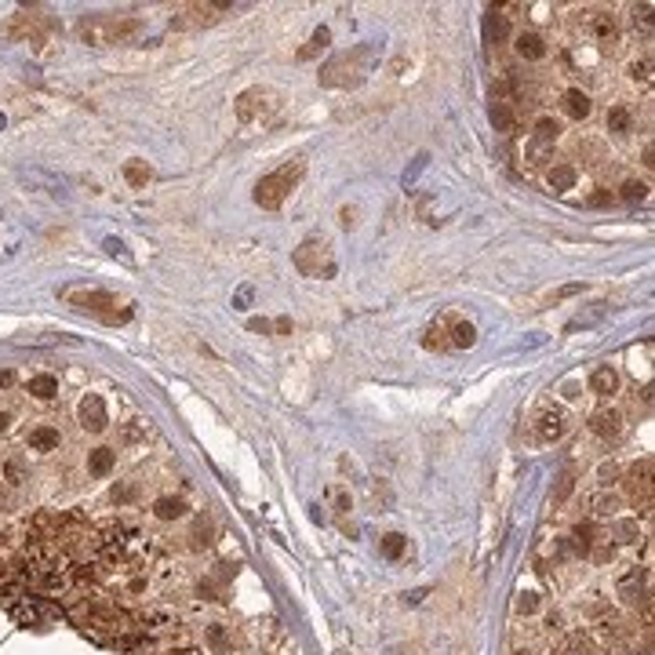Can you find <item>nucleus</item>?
<instances>
[{"mask_svg":"<svg viewBox=\"0 0 655 655\" xmlns=\"http://www.w3.org/2000/svg\"><path fill=\"white\" fill-rule=\"evenodd\" d=\"M586 204H590V208H605V204H612V189H601V194H594Z\"/></svg>","mask_w":655,"mask_h":655,"instance_id":"42","label":"nucleus"},{"mask_svg":"<svg viewBox=\"0 0 655 655\" xmlns=\"http://www.w3.org/2000/svg\"><path fill=\"white\" fill-rule=\"evenodd\" d=\"M273 331H277V335H291V317H277V320H273Z\"/></svg>","mask_w":655,"mask_h":655,"instance_id":"44","label":"nucleus"},{"mask_svg":"<svg viewBox=\"0 0 655 655\" xmlns=\"http://www.w3.org/2000/svg\"><path fill=\"white\" fill-rule=\"evenodd\" d=\"M8 422H11V419H8L4 412H0V433H4V430H8Z\"/></svg>","mask_w":655,"mask_h":655,"instance_id":"49","label":"nucleus"},{"mask_svg":"<svg viewBox=\"0 0 655 655\" xmlns=\"http://www.w3.org/2000/svg\"><path fill=\"white\" fill-rule=\"evenodd\" d=\"M517 612L521 615H535L539 612V594H532V590H528V594H521L517 597Z\"/></svg>","mask_w":655,"mask_h":655,"instance_id":"34","label":"nucleus"},{"mask_svg":"<svg viewBox=\"0 0 655 655\" xmlns=\"http://www.w3.org/2000/svg\"><path fill=\"white\" fill-rule=\"evenodd\" d=\"M331 44V30L328 25H320V30H313V37H310V44H306L302 51H299V62H306V59H313L317 51H324Z\"/></svg>","mask_w":655,"mask_h":655,"instance_id":"23","label":"nucleus"},{"mask_svg":"<svg viewBox=\"0 0 655 655\" xmlns=\"http://www.w3.org/2000/svg\"><path fill=\"white\" fill-rule=\"evenodd\" d=\"M331 495H335V510L339 513H350V492H346V488H331Z\"/></svg>","mask_w":655,"mask_h":655,"instance_id":"38","label":"nucleus"},{"mask_svg":"<svg viewBox=\"0 0 655 655\" xmlns=\"http://www.w3.org/2000/svg\"><path fill=\"white\" fill-rule=\"evenodd\" d=\"M153 513H157L160 521H178V517H186V499H178V495H160L157 503H153Z\"/></svg>","mask_w":655,"mask_h":655,"instance_id":"16","label":"nucleus"},{"mask_svg":"<svg viewBox=\"0 0 655 655\" xmlns=\"http://www.w3.org/2000/svg\"><path fill=\"white\" fill-rule=\"evenodd\" d=\"M575 168L572 164H554V168L546 171V183H550V189H554V194H568V189L575 186Z\"/></svg>","mask_w":655,"mask_h":655,"instance_id":"15","label":"nucleus"},{"mask_svg":"<svg viewBox=\"0 0 655 655\" xmlns=\"http://www.w3.org/2000/svg\"><path fill=\"white\" fill-rule=\"evenodd\" d=\"M492 127H495V132H503V135L517 132V113H513V106H510L506 98H495V102H492Z\"/></svg>","mask_w":655,"mask_h":655,"instance_id":"13","label":"nucleus"},{"mask_svg":"<svg viewBox=\"0 0 655 655\" xmlns=\"http://www.w3.org/2000/svg\"><path fill=\"white\" fill-rule=\"evenodd\" d=\"M208 535H211V524H208V521H197V528H194V546H197V550H200V546H208V543H211Z\"/></svg>","mask_w":655,"mask_h":655,"instance_id":"36","label":"nucleus"},{"mask_svg":"<svg viewBox=\"0 0 655 655\" xmlns=\"http://www.w3.org/2000/svg\"><path fill=\"white\" fill-rule=\"evenodd\" d=\"M135 499V484H121V488H113V503H132Z\"/></svg>","mask_w":655,"mask_h":655,"instance_id":"39","label":"nucleus"},{"mask_svg":"<svg viewBox=\"0 0 655 655\" xmlns=\"http://www.w3.org/2000/svg\"><path fill=\"white\" fill-rule=\"evenodd\" d=\"M513 48H517V55L521 59H528V62H539V59H546V41L539 33H517V41H513Z\"/></svg>","mask_w":655,"mask_h":655,"instance_id":"12","label":"nucleus"},{"mask_svg":"<svg viewBox=\"0 0 655 655\" xmlns=\"http://www.w3.org/2000/svg\"><path fill=\"white\" fill-rule=\"evenodd\" d=\"M422 597H426V590H415V594H404V601H408V605H419Z\"/></svg>","mask_w":655,"mask_h":655,"instance_id":"48","label":"nucleus"},{"mask_svg":"<svg viewBox=\"0 0 655 655\" xmlns=\"http://www.w3.org/2000/svg\"><path fill=\"white\" fill-rule=\"evenodd\" d=\"M124 178H127L132 186H146L149 178H153V171H149L146 160H127V164H124Z\"/></svg>","mask_w":655,"mask_h":655,"instance_id":"25","label":"nucleus"},{"mask_svg":"<svg viewBox=\"0 0 655 655\" xmlns=\"http://www.w3.org/2000/svg\"><path fill=\"white\" fill-rule=\"evenodd\" d=\"M630 76H634V81H645V84H652V59H641V62H634V66H630Z\"/></svg>","mask_w":655,"mask_h":655,"instance_id":"35","label":"nucleus"},{"mask_svg":"<svg viewBox=\"0 0 655 655\" xmlns=\"http://www.w3.org/2000/svg\"><path fill=\"white\" fill-rule=\"evenodd\" d=\"M353 215H357L353 208H342V226H346V229H350V226L357 222V218H353Z\"/></svg>","mask_w":655,"mask_h":655,"instance_id":"47","label":"nucleus"},{"mask_svg":"<svg viewBox=\"0 0 655 655\" xmlns=\"http://www.w3.org/2000/svg\"><path fill=\"white\" fill-rule=\"evenodd\" d=\"M4 124H8V121H4V113H0V132H4Z\"/></svg>","mask_w":655,"mask_h":655,"instance_id":"50","label":"nucleus"},{"mask_svg":"<svg viewBox=\"0 0 655 655\" xmlns=\"http://www.w3.org/2000/svg\"><path fill=\"white\" fill-rule=\"evenodd\" d=\"M295 269L302 277H335V259H331V244L324 237H306L295 248Z\"/></svg>","mask_w":655,"mask_h":655,"instance_id":"3","label":"nucleus"},{"mask_svg":"<svg viewBox=\"0 0 655 655\" xmlns=\"http://www.w3.org/2000/svg\"><path fill=\"white\" fill-rule=\"evenodd\" d=\"M564 430H568V419H564V412H543V415L535 419V441H539V444L561 441Z\"/></svg>","mask_w":655,"mask_h":655,"instance_id":"7","label":"nucleus"},{"mask_svg":"<svg viewBox=\"0 0 655 655\" xmlns=\"http://www.w3.org/2000/svg\"><path fill=\"white\" fill-rule=\"evenodd\" d=\"M634 22H637V25H645V30H652V4L634 8Z\"/></svg>","mask_w":655,"mask_h":655,"instance_id":"40","label":"nucleus"},{"mask_svg":"<svg viewBox=\"0 0 655 655\" xmlns=\"http://www.w3.org/2000/svg\"><path fill=\"white\" fill-rule=\"evenodd\" d=\"M590 433L605 437V441L623 437V412L619 408H597V412L590 415Z\"/></svg>","mask_w":655,"mask_h":655,"instance_id":"6","label":"nucleus"},{"mask_svg":"<svg viewBox=\"0 0 655 655\" xmlns=\"http://www.w3.org/2000/svg\"><path fill=\"white\" fill-rule=\"evenodd\" d=\"M248 331H259V335H269V331H273V320H266V317H251V320H248Z\"/></svg>","mask_w":655,"mask_h":655,"instance_id":"37","label":"nucleus"},{"mask_svg":"<svg viewBox=\"0 0 655 655\" xmlns=\"http://www.w3.org/2000/svg\"><path fill=\"white\" fill-rule=\"evenodd\" d=\"M178 655H189V652H178Z\"/></svg>","mask_w":655,"mask_h":655,"instance_id":"52","label":"nucleus"},{"mask_svg":"<svg viewBox=\"0 0 655 655\" xmlns=\"http://www.w3.org/2000/svg\"><path fill=\"white\" fill-rule=\"evenodd\" d=\"M208 645H211V652H229V645H233V641H229V634H226V626H208Z\"/></svg>","mask_w":655,"mask_h":655,"instance_id":"29","label":"nucleus"},{"mask_svg":"<svg viewBox=\"0 0 655 655\" xmlns=\"http://www.w3.org/2000/svg\"><path fill=\"white\" fill-rule=\"evenodd\" d=\"M557 655H590V648H586V641H583L579 634H572V637L557 648Z\"/></svg>","mask_w":655,"mask_h":655,"instance_id":"33","label":"nucleus"},{"mask_svg":"<svg viewBox=\"0 0 655 655\" xmlns=\"http://www.w3.org/2000/svg\"><path fill=\"white\" fill-rule=\"evenodd\" d=\"M266 113V92L262 87H248L240 98H237V117L240 124H255Z\"/></svg>","mask_w":655,"mask_h":655,"instance_id":"8","label":"nucleus"},{"mask_svg":"<svg viewBox=\"0 0 655 655\" xmlns=\"http://www.w3.org/2000/svg\"><path fill=\"white\" fill-rule=\"evenodd\" d=\"M477 342V328L470 320H452V331H448V346H459V350H470Z\"/></svg>","mask_w":655,"mask_h":655,"instance_id":"17","label":"nucleus"},{"mask_svg":"<svg viewBox=\"0 0 655 655\" xmlns=\"http://www.w3.org/2000/svg\"><path fill=\"white\" fill-rule=\"evenodd\" d=\"M513 655H528V652H513Z\"/></svg>","mask_w":655,"mask_h":655,"instance_id":"51","label":"nucleus"},{"mask_svg":"<svg viewBox=\"0 0 655 655\" xmlns=\"http://www.w3.org/2000/svg\"><path fill=\"white\" fill-rule=\"evenodd\" d=\"M113 462H117V452H113V448H95V452L87 455V473H92V477H106V473L113 470Z\"/></svg>","mask_w":655,"mask_h":655,"instance_id":"18","label":"nucleus"},{"mask_svg":"<svg viewBox=\"0 0 655 655\" xmlns=\"http://www.w3.org/2000/svg\"><path fill=\"white\" fill-rule=\"evenodd\" d=\"M73 306L84 310V313H95L98 320H106V324H124V320H132V306H124L117 295H110V291H76Z\"/></svg>","mask_w":655,"mask_h":655,"instance_id":"4","label":"nucleus"},{"mask_svg":"<svg viewBox=\"0 0 655 655\" xmlns=\"http://www.w3.org/2000/svg\"><path fill=\"white\" fill-rule=\"evenodd\" d=\"M572 492H575V470H564L561 477H557V488H554V495H550V503H554V510L568 503V499H572Z\"/></svg>","mask_w":655,"mask_h":655,"instance_id":"22","label":"nucleus"},{"mask_svg":"<svg viewBox=\"0 0 655 655\" xmlns=\"http://www.w3.org/2000/svg\"><path fill=\"white\" fill-rule=\"evenodd\" d=\"M648 197V183H641V178H630V183H623V200L626 204H637Z\"/></svg>","mask_w":655,"mask_h":655,"instance_id":"31","label":"nucleus"},{"mask_svg":"<svg viewBox=\"0 0 655 655\" xmlns=\"http://www.w3.org/2000/svg\"><path fill=\"white\" fill-rule=\"evenodd\" d=\"M15 382V371H0V390H8Z\"/></svg>","mask_w":655,"mask_h":655,"instance_id":"46","label":"nucleus"},{"mask_svg":"<svg viewBox=\"0 0 655 655\" xmlns=\"http://www.w3.org/2000/svg\"><path fill=\"white\" fill-rule=\"evenodd\" d=\"M8 481H11V484L22 481V459H11V462H8Z\"/></svg>","mask_w":655,"mask_h":655,"instance_id":"43","label":"nucleus"},{"mask_svg":"<svg viewBox=\"0 0 655 655\" xmlns=\"http://www.w3.org/2000/svg\"><path fill=\"white\" fill-rule=\"evenodd\" d=\"M612 535H615V539H623V543H634V539L641 535V524L630 521V517H619V521L612 524Z\"/></svg>","mask_w":655,"mask_h":655,"instance_id":"27","label":"nucleus"},{"mask_svg":"<svg viewBox=\"0 0 655 655\" xmlns=\"http://www.w3.org/2000/svg\"><path fill=\"white\" fill-rule=\"evenodd\" d=\"M30 393L37 397V401H51V397H59V379L55 375H33L30 379Z\"/></svg>","mask_w":655,"mask_h":655,"instance_id":"19","label":"nucleus"},{"mask_svg":"<svg viewBox=\"0 0 655 655\" xmlns=\"http://www.w3.org/2000/svg\"><path fill=\"white\" fill-rule=\"evenodd\" d=\"M561 106H564V113H568L572 121H586L590 110H594V102H590V95L583 92V87H568V92L561 95Z\"/></svg>","mask_w":655,"mask_h":655,"instance_id":"9","label":"nucleus"},{"mask_svg":"<svg viewBox=\"0 0 655 655\" xmlns=\"http://www.w3.org/2000/svg\"><path fill=\"white\" fill-rule=\"evenodd\" d=\"M251 295H255V291H251L248 284H244V288L237 291V299H233V310H248V302H251Z\"/></svg>","mask_w":655,"mask_h":655,"instance_id":"41","label":"nucleus"},{"mask_svg":"<svg viewBox=\"0 0 655 655\" xmlns=\"http://www.w3.org/2000/svg\"><path fill=\"white\" fill-rule=\"evenodd\" d=\"M590 510H594L597 517H615V513H619V495L594 492V495H590Z\"/></svg>","mask_w":655,"mask_h":655,"instance_id":"21","label":"nucleus"},{"mask_svg":"<svg viewBox=\"0 0 655 655\" xmlns=\"http://www.w3.org/2000/svg\"><path fill=\"white\" fill-rule=\"evenodd\" d=\"M590 390H594L597 397H612L615 390H619V371H615L612 364L594 368V375H590Z\"/></svg>","mask_w":655,"mask_h":655,"instance_id":"10","label":"nucleus"},{"mask_svg":"<svg viewBox=\"0 0 655 655\" xmlns=\"http://www.w3.org/2000/svg\"><path fill=\"white\" fill-rule=\"evenodd\" d=\"M302 171H306V164L295 157V160H288L280 171L259 178V186H255V204H259V208H266V211L280 208V204H284V197L291 194V186L302 178Z\"/></svg>","mask_w":655,"mask_h":655,"instance_id":"2","label":"nucleus"},{"mask_svg":"<svg viewBox=\"0 0 655 655\" xmlns=\"http://www.w3.org/2000/svg\"><path fill=\"white\" fill-rule=\"evenodd\" d=\"M619 466H615V462H601V466H597V481H601V488H612L615 481H619Z\"/></svg>","mask_w":655,"mask_h":655,"instance_id":"32","label":"nucleus"},{"mask_svg":"<svg viewBox=\"0 0 655 655\" xmlns=\"http://www.w3.org/2000/svg\"><path fill=\"white\" fill-rule=\"evenodd\" d=\"M590 25H594V37H597V41H615V37H619V25H615L612 15H594V19H590Z\"/></svg>","mask_w":655,"mask_h":655,"instance_id":"26","label":"nucleus"},{"mask_svg":"<svg viewBox=\"0 0 655 655\" xmlns=\"http://www.w3.org/2000/svg\"><path fill=\"white\" fill-rule=\"evenodd\" d=\"M76 415H81V426H84L87 433H102V430L110 426L106 401H102L98 393H87L84 401H81V408H76Z\"/></svg>","mask_w":655,"mask_h":655,"instance_id":"5","label":"nucleus"},{"mask_svg":"<svg viewBox=\"0 0 655 655\" xmlns=\"http://www.w3.org/2000/svg\"><path fill=\"white\" fill-rule=\"evenodd\" d=\"M630 124H634V117H630V110H626V106H612L608 110V132L612 135H626V132H630Z\"/></svg>","mask_w":655,"mask_h":655,"instance_id":"24","label":"nucleus"},{"mask_svg":"<svg viewBox=\"0 0 655 655\" xmlns=\"http://www.w3.org/2000/svg\"><path fill=\"white\" fill-rule=\"evenodd\" d=\"M484 37H488V44H503L506 37H510V22L503 15V8H488V15H484Z\"/></svg>","mask_w":655,"mask_h":655,"instance_id":"11","label":"nucleus"},{"mask_svg":"<svg viewBox=\"0 0 655 655\" xmlns=\"http://www.w3.org/2000/svg\"><path fill=\"white\" fill-rule=\"evenodd\" d=\"M557 135H561V121L539 117V121H535V138H532V143H535V146H550V143H557Z\"/></svg>","mask_w":655,"mask_h":655,"instance_id":"20","label":"nucleus"},{"mask_svg":"<svg viewBox=\"0 0 655 655\" xmlns=\"http://www.w3.org/2000/svg\"><path fill=\"white\" fill-rule=\"evenodd\" d=\"M59 430L55 426H37V430H30V437H25V444L33 448V452H55L59 448Z\"/></svg>","mask_w":655,"mask_h":655,"instance_id":"14","label":"nucleus"},{"mask_svg":"<svg viewBox=\"0 0 655 655\" xmlns=\"http://www.w3.org/2000/svg\"><path fill=\"white\" fill-rule=\"evenodd\" d=\"M379 546H382V554H386L390 561H397V557L404 554V546H408V543H404V535L390 532V535H382V543H379Z\"/></svg>","mask_w":655,"mask_h":655,"instance_id":"30","label":"nucleus"},{"mask_svg":"<svg viewBox=\"0 0 655 655\" xmlns=\"http://www.w3.org/2000/svg\"><path fill=\"white\" fill-rule=\"evenodd\" d=\"M106 251H110V255H124V259H127V248H124L117 237H110V240H106Z\"/></svg>","mask_w":655,"mask_h":655,"instance_id":"45","label":"nucleus"},{"mask_svg":"<svg viewBox=\"0 0 655 655\" xmlns=\"http://www.w3.org/2000/svg\"><path fill=\"white\" fill-rule=\"evenodd\" d=\"M422 346H426V350H448V328L444 324H430Z\"/></svg>","mask_w":655,"mask_h":655,"instance_id":"28","label":"nucleus"},{"mask_svg":"<svg viewBox=\"0 0 655 655\" xmlns=\"http://www.w3.org/2000/svg\"><path fill=\"white\" fill-rule=\"evenodd\" d=\"M368 62H371V48L368 44L353 48V51H342V55H335L324 70H320V84H328V87H353V84H361L364 73H368Z\"/></svg>","mask_w":655,"mask_h":655,"instance_id":"1","label":"nucleus"}]
</instances>
